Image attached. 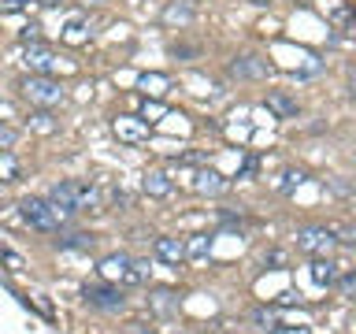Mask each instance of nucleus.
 Wrapping results in <instances>:
<instances>
[{"label": "nucleus", "instance_id": "obj_1", "mask_svg": "<svg viewBox=\"0 0 356 334\" xmlns=\"http://www.w3.org/2000/svg\"><path fill=\"white\" fill-rule=\"evenodd\" d=\"M19 216H22V223H26V227L52 234V230H60L63 223H71L74 212L63 208L60 200H52V197H22V200H19Z\"/></svg>", "mask_w": 356, "mask_h": 334}, {"label": "nucleus", "instance_id": "obj_2", "mask_svg": "<svg viewBox=\"0 0 356 334\" xmlns=\"http://www.w3.org/2000/svg\"><path fill=\"white\" fill-rule=\"evenodd\" d=\"M19 89H22V97L38 108H56V104H63V97H67L63 86L56 82L52 74H26L19 82Z\"/></svg>", "mask_w": 356, "mask_h": 334}, {"label": "nucleus", "instance_id": "obj_3", "mask_svg": "<svg viewBox=\"0 0 356 334\" xmlns=\"http://www.w3.org/2000/svg\"><path fill=\"white\" fill-rule=\"evenodd\" d=\"M52 200H60L63 208L71 212H86V208H97V189L89 182H56L49 189Z\"/></svg>", "mask_w": 356, "mask_h": 334}, {"label": "nucleus", "instance_id": "obj_4", "mask_svg": "<svg viewBox=\"0 0 356 334\" xmlns=\"http://www.w3.org/2000/svg\"><path fill=\"white\" fill-rule=\"evenodd\" d=\"M338 245V238H334V230L330 227H305V230H297V249L305 253V256H330V249Z\"/></svg>", "mask_w": 356, "mask_h": 334}, {"label": "nucleus", "instance_id": "obj_5", "mask_svg": "<svg viewBox=\"0 0 356 334\" xmlns=\"http://www.w3.org/2000/svg\"><path fill=\"white\" fill-rule=\"evenodd\" d=\"M82 301H86L89 308H100V312H119L122 305H127V297H122L119 286H100V283L86 286L82 289Z\"/></svg>", "mask_w": 356, "mask_h": 334}, {"label": "nucleus", "instance_id": "obj_6", "mask_svg": "<svg viewBox=\"0 0 356 334\" xmlns=\"http://www.w3.org/2000/svg\"><path fill=\"white\" fill-rule=\"evenodd\" d=\"M22 63L30 67V74H52L60 60H56V52L49 49V45L38 41V45H26V60H22Z\"/></svg>", "mask_w": 356, "mask_h": 334}, {"label": "nucleus", "instance_id": "obj_7", "mask_svg": "<svg viewBox=\"0 0 356 334\" xmlns=\"http://www.w3.org/2000/svg\"><path fill=\"white\" fill-rule=\"evenodd\" d=\"M130 267H134V260L130 256H122V253H111V256H104V260L97 264V271L108 278V283H122L127 286V275H130Z\"/></svg>", "mask_w": 356, "mask_h": 334}, {"label": "nucleus", "instance_id": "obj_8", "mask_svg": "<svg viewBox=\"0 0 356 334\" xmlns=\"http://www.w3.org/2000/svg\"><path fill=\"white\" fill-rule=\"evenodd\" d=\"M230 74L234 78H267L271 74V63L260 60V56H238V60L230 63Z\"/></svg>", "mask_w": 356, "mask_h": 334}, {"label": "nucleus", "instance_id": "obj_9", "mask_svg": "<svg viewBox=\"0 0 356 334\" xmlns=\"http://www.w3.org/2000/svg\"><path fill=\"white\" fill-rule=\"evenodd\" d=\"M308 275H312V283L316 286H334L338 283V275H341V264H334L330 256H316L308 267Z\"/></svg>", "mask_w": 356, "mask_h": 334}, {"label": "nucleus", "instance_id": "obj_10", "mask_svg": "<svg viewBox=\"0 0 356 334\" xmlns=\"http://www.w3.org/2000/svg\"><path fill=\"white\" fill-rule=\"evenodd\" d=\"M63 253H93L97 249V234H86V230H71V234H60L56 238Z\"/></svg>", "mask_w": 356, "mask_h": 334}, {"label": "nucleus", "instance_id": "obj_11", "mask_svg": "<svg viewBox=\"0 0 356 334\" xmlns=\"http://www.w3.org/2000/svg\"><path fill=\"white\" fill-rule=\"evenodd\" d=\"M152 253L160 256L163 264H182L186 260V238H156Z\"/></svg>", "mask_w": 356, "mask_h": 334}, {"label": "nucleus", "instance_id": "obj_12", "mask_svg": "<svg viewBox=\"0 0 356 334\" xmlns=\"http://www.w3.org/2000/svg\"><path fill=\"white\" fill-rule=\"evenodd\" d=\"M197 189H200V193H208V197H222L230 189V178H222L219 171H200L197 175Z\"/></svg>", "mask_w": 356, "mask_h": 334}, {"label": "nucleus", "instance_id": "obj_13", "mask_svg": "<svg viewBox=\"0 0 356 334\" xmlns=\"http://www.w3.org/2000/svg\"><path fill=\"white\" fill-rule=\"evenodd\" d=\"M149 305H152L156 316H163V319L178 316V297L171 294V289H156V294H149Z\"/></svg>", "mask_w": 356, "mask_h": 334}, {"label": "nucleus", "instance_id": "obj_14", "mask_svg": "<svg viewBox=\"0 0 356 334\" xmlns=\"http://www.w3.org/2000/svg\"><path fill=\"white\" fill-rule=\"evenodd\" d=\"M267 111H275L278 119H297V100L289 93H267Z\"/></svg>", "mask_w": 356, "mask_h": 334}, {"label": "nucleus", "instance_id": "obj_15", "mask_svg": "<svg viewBox=\"0 0 356 334\" xmlns=\"http://www.w3.org/2000/svg\"><path fill=\"white\" fill-rule=\"evenodd\" d=\"M211 253V238L208 234H189L186 238V260H204Z\"/></svg>", "mask_w": 356, "mask_h": 334}, {"label": "nucleus", "instance_id": "obj_16", "mask_svg": "<svg viewBox=\"0 0 356 334\" xmlns=\"http://www.w3.org/2000/svg\"><path fill=\"white\" fill-rule=\"evenodd\" d=\"M141 186H145V193H149V197H167V193H171V178H167L163 171H149Z\"/></svg>", "mask_w": 356, "mask_h": 334}, {"label": "nucleus", "instance_id": "obj_17", "mask_svg": "<svg viewBox=\"0 0 356 334\" xmlns=\"http://www.w3.org/2000/svg\"><path fill=\"white\" fill-rule=\"evenodd\" d=\"M19 175H22V164L11 152H0V182H15Z\"/></svg>", "mask_w": 356, "mask_h": 334}, {"label": "nucleus", "instance_id": "obj_18", "mask_svg": "<svg viewBox=\"0 0 356 334\" xmlns=\"http://www.w3.org/2000/svg\"><path fill=\"white\" fill-rule=\"evenodd\" d=\"M115 134H119V138H127V141H138V138H145V122H134L127 116V119L115 122Z\"/></svg>", "mask_w": 356, "mask_h": 334}, {"label": "nucleus", "instance_id": "obj_19", "mask_svg": "<svg viewBox=\"0 0 356 334\" xmlns=\"http://www.w3.org/2000/svg\"><path fill=\"white\" fill-rule=\"evenodd\" d=\"M30 130H38V134H56V130H60V122H56L49 111H33V116H30Z\"/></svg>", "mask_w": 356, "mask_h": 334}, {"label": "nucleus", "instance_id": "obj_20", "mask_svg": "<svg viewBox=\"0 0 356 334\" xmlns=\"http://www.w3.org/2000/svg\"><path fill=\"white\" fill-rule=\"evenodd\" d=\"M256 323H260L264 331H282V316H278L275 308H256V316H252Z\"/></svg>", "mask_w": 356, "mask_h": 334}, {"label": "nucleus", "instance_id": "obj_21", "mask_svg": "<svg viewBox=\"0 0 356 334\" xmlns=\"http://www.w3.org/2000/svg\"><path fill=\"white\" fill-rule=\"evenodd\" d=\"M163 19L167 22H189V19H193V8H189V4H171L163 11Z\"/></svg>", "mask_w": 356, "mask_h": 334}, {"label": "nucleus", "instance_id": "obj_22", "mask_svg": "<svg viewBox=\"0 0 356 334\" xmlns=\"http://www.w3.org/2000/svg\"><path fill=\"white\" fill-rule=\"evenodd\" d=\"M330 230H334V238H338V241L356 245V227H353V223H330Z\"/></svg>", "mask_w": 356, "mask_h": 334}, {"label": "nucleus", "instance_id": "obj_23", "mask_svg": "<svg viewBox=\"0 0 356 334\" xmlns=\"http://www.w3.org/2000/svg\"><path fill=\"white\" fill-rule=\"evenodd\" d=\"M145 278H149V264H145V260H134L130 275H127V286H141Z\"/></svg>", "mask_w": 356, "mask_h": 334}, {"label": "nucleus", "instance_id": "obj_24", "mask_svg": "<svg viewBox=\"0 0 356 334\" xmlns=\"http://www.w3.org/2000/svg\"><path fill=\"white\" fill-rule=\"evenodd\" d=\"M286 264H289V253H286V249L264 253V267H286Z\"/></svg>", "mask_w": 356, "mask_h": 334}, {"label": "nucleus", "instance_id": "obj_25", "mask_svg": "<svg viewBox=\"0 0 356 334\" xmlns=\"http://www.w3.org/2000/svg\"><path fill=\"white\" fill-rule=\"evenodd\" d=\"M15 141H19V130H15V127H4V122H0V152H8Z\"/></svg>", "mask_w": 356, "mask_h": 334}, {"label": "nucleus", "instance_id": "obj_26", "mask_svg": "<svg viewBox=\"0 0 356 334\" xmlns=\"http://www.w3.org/2000/svg\"><path fill=\"white\" fill-rule=\"evenodd\" d=\"M297 182H305V171H286L282 182H278V189H282V193H289V189H293Z\"/></svg>", "mask_w": 356, "mask_h": 334}, {"label": "nucleus", "instance_id": "obj_27", "mask_svg": "<svg viewBox=\"0 0 356 334\" xmlns=\"http://www.w3.org/2000/svg\"><path fill=\"white\" fill-rule=\"evenodd\" d=\"M41 26H22V33H19V38H22V45H38L41 41V33H38Z\"/></svg>", "mask_w": 356, "mask_h": 334}, {"label": "nucleus", "instance_id": "obj_28", "mask_svg": "<svg viewBox=\"0 0 356 334\" xmlns=\"http://www.w3.org/2000/svg\"><path fill=\"white\" fill-rule=\"evenodd\" d=\"M82 30H86V26H82V22L74 19L71 26H67V41H86V33H82Z\"/></svg>", "mask_w": 356, "mask_h": 334}, {"label": "nucleus", "instance_id": "obj_29", "mask_svg": "<svg viewBox=\"0 0 356 334\" xmlns=\"http://www.w3.org/2000/svg\"><path fill=\"white\" fill-rule=\"evenodd\" d=\"M338 289H341V294H356V275H345V278H338Z\"/></svg>", "mask_w": 356, "mask_h": 334}, {"label": "nucleus", "instance_id": "obj_30", "mask_svg": "<svg viewBox=\"0 0 356 334\" xmlns=\"http://www.w3.org/2000/svg\"><path fill=\"white\" fill-rule=\"evenodd\" d=\"M26 8V0H8V4H0V11H22Z\"/></svg>", "mask_w": 356, "mask_h": 334}, {"label": "nucleus", "instance_id": "obj_31", "mask_svg": "<svg viewBox=\"0 0 356 334\" xmlns=\"http://www.w3.org/2000/svg\"><path fill=\"white\" fill-rule=\"evenodd\" d=\"M4 260L11 264V271H19V267H22V260H19V256H15V253H8V249H4Z\"/></svg>", "mask_w": 356, "mask_h": 334}, {"label": "nucleus", "instance_id": "obj_32", "mask_svg": "<svg viewBox=\"0 0 356 334\" xmlns=\"http://www.w3.org/2000/svg\"><path fill=\"white\" fill-rule=\"evenodd\" d=\"M127 334H152V331H141V323H130V327H127Z\"/></svg>", "mask_w": 356, "mask_h": 334}, {"label": "nucleus", "instance_id": "obj_33", "mask_svg": "<svg viewBox=\"0 0 356 334\" xmlns=\"http://www.w3.org/2000/svg\"><path fill=\"white\" fill-rule=\"evenodd\" d=\"M349 93L356 97V67H353V71H349Z\"/></svg>", "mask_w": 356, "mask_h": 334}, {"label": "nucleus", "instance_id": "obj_34", "mask_svg": "<svg viewBox=\"0 0 356 334\" xmlns=\"http://www.w3.org/2000/svg\"><path fill=\"white\" fill-rule=\"evenodd\" d=\"M41 4H49V8H56V4H63V0H41Z\"/></svg>", "mask_w": 356, "mask_h": 334}, {"label": "nucleus", "instance_id": "obj_35", "mask_svg": "<svg viewBox=\"0 0 356 334\" xmlns=\"http://www.w3.org/2000/svg\"><path fill=\"white\" fill-rule=\"evenodd\" d=\"M252 4H260V8H267V4H271V0H252Z\"/></svg>", "mask_w": 356, "mask_h": 334}]
</instances>
